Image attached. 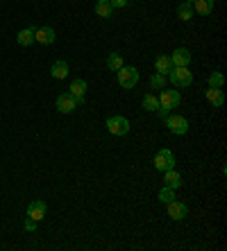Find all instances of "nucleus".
I'll return each mask as SVG.
<instances>
[{
	"label": "nucleus",
	"instance_id": "1",
	"mask_svg": "<svg viewBox=\"0 0 227 251\" xmlns=\"http://www.w3.org/2000/svg\"><path fill=\"white\" fill-rule=\"evenodd\" d=\"M168 79L177 88H186L193 84V73L189 70V66H173L170 73H168Z\"/></svg>",
	"mask_w": 227,
	"mask_h": 251
},
{
	"label": "nucleus",
	"instance_id": "2",
	"mask_svg": "<svg viewBox=\"0 0 227 251\" xmlns=\"http://www.w3.org/2000/svg\"><path fill=\"white\" fill-rule=\"evenodd\" d=\"M118 73V84L123 88H134L139 82V70L134 66H123V68L116 70Z\"/></svg>",
	"mask_w": 227,
	"mask_h": 251
},
{
	"label": "nucleus",
	"instance_id": "3",
	"mask_svg": "<svg viewBox=\"0 0 227 251\" xmlns=\"http://www.w3.org/2000/svg\"><path fill=\"white\" fill-rule=\"evenodd\" d=\"M155 168L159 172H166V170H173L175 168V154L170 150H159L155 156Z\"/></svg>",
	"mask_w": 227,
	"mask_h": 251
},
{
	"label": "nucleus",
	"instance_id": "4",
	"mask_svg": "<svg viewBox=\"0 0 227 251\" xmlns=\"http://www.w3.org/2000/svg\"><path fill=\"white\" fill-rule=\"evenodd\" d=\"M107 129L114 136H125L127 131H130V120L123 116H112L107 120Z\"/></svg>",
	"mask_w": 227,
	"mask_h": 251
},
{
	"label": "nucleus",
	"instance_id": "5",
	"mask_svg": "<svg viewBox=\"0 0 227 251\" xmlns=\"http://www.w3.org/2000/svg\"><path fill=\"white\" fill-rule=\"evenodd\" d=\"M166 127L170 129L173 134L184 136L186 131H189V120H186L184 116H168L166 118Z\"/></svg>",
	"mask_w": 227,
	"mask_h": 251
},
{
	"label": "nucleus",
	"instance_id": "6",
	"mask_svg": "<svg viewBox=\"0 0 227 251\" xmlns=\"http://www.w3.org/2000/svg\"><path fill=\"white\" fill-rule=\"evenodd\" d=\"M55 106H57L59 113H73L78 109V102H75V98H73L71 93H61L59 98H57V102H55Z\"/></svg>",
	"mask_w": 227,
	"mask_h": 251
},
{
	"label": "nucleus",
	"instance_id": "7",
	"mask_svg": "<svg viewBox=\"0 0 227 251\" xmlns=\"http://www.w3.org/2000/svg\"><path fill=\"white\" fill-rule=\"evenodd\" d=\"M68 93L75 98L78 106H82L84 102H86V82H84V79H73V82H71V91H68Z\"/></svg>",
	"mask_w": 227,
	"mask_h": 251
},
{
	"label": "nucleus",
	"instance_id": "8",
	"mask_svg": "<svg viewBox=\"0 0 227 251\" xmlns=\"http://www.w3.org/2000/svg\"><path fill=\"white\" fill-rule=\"evenodd\" d=\"M168 217L170 220H175V222H179V220H184L186 213H189V208H186V204H182V201H177V199H173V201H168Z\"/></svg>",
	"mask_w": 227,
	"mask_h": 251
},
{
	"label": "nucleus",
	"instance_id": "9",
	"mask_svg": "<svg viewBox=\"0 0 227 251\" xmlns=\"http://www.w3.org/2000/svg\"><path fill=\"white\" fill-rule=\"evenodd\" d=\"M179 102H182L179 91H162V95H159V104L168 106V109H177Z\"/></svg>",
	"mask_w": 227,
	"mask_h": 251
},
{
	"label": "nucleus",
	"instance_id": "10",
	"mask_svg": "<svg viewBox=\"0 0 227 251\" xmlns=\"http://www.w3.org/2000/svg\"><path fill=\"white\" fill-rule=\"evenodd\" d=\"M28 217H32L34 222H41L43 217H46V201H41V199H34V201L28 206Z\"/></svg>",
	"mask_w": 227,
	"mask_h": 251
},
{
	"label": "nucleus",
	"instance_id": "11",
	"mask_svg": "<svg viewBox=\"0 0 227 251\" xmlns=\"http://www.w3.org/2000/svg\"><path fill=\"white\" fill-rule=\"evenodd\" d=\"M34 41L43 43V46H50V43H55V29L48 27V25H43V27L34 29Z\"/></svg>",
	"mask_w": 227,
	"mask_h": 251
},
{
	"label": "nucleus",
	"instance_id": "12",
	"mask_svg": "<svg viewBox=\"0 0 227 251\" xmlns=\"http://www.w3.org/2000/svg\"><path fill=\"white\" fill-rule=\"evenodd\" d=\"M170 61H173V66H189L191 64V52H189L186 48H177V50L170 54Z\"/></svg>",
	"mask_w": 227,
	"mask_h": 251
},
{
	"label": "nucleus",
	"instance_id": "13",
	"mask_svg": "<svg viewBox=\"0 0 227 251\" xmlns=\"http://www.w3.org/2000/svg\"><path fill=\"white\" fill-rule=\"evenodd\" d=\"M50 75L55 79H66L68 77V64H66L64 59H57L53 66H50Z\"/></svg>",
	"mask_w": 227,
	"mask_h": 251
},
{
	"label": "nucleus",
	"instance_id": "14",
	"mask_svg": "<svg viewBox=\"0 0 227 251\" xmlns=\"http://www.w3.org/2000/svg\"><path fill=\"white\" fill-rule=\"evenodd\" d=\"M164 186H168V188H173V190H177L179 186H182V176H179V172L177 170H166L164 172Z\"/></svg>",
	"mask_w": 227,
	"mask_h": 251
},
{
	"label": "nucleus",
	"instance_id": "15",
	"mask_svg": "<svg viewBox=\"0 0 227 251\" xmlns=\"http://www.w3.org/2000/svg\"><path fill=\"white\" fill-rule=\"evenodd\" d=\"M191 7H193V12L200 14V16H209L214 12V0H196Z\"/></svg>",
	"mask_w": 227,
	"mask_h": 251
},
{
	"label": "nucleus",
	"instance_id": "16",
	"mask_svg": "<svg viewBox=\"0 0 227 251\" xmlns=\"http://www.w3.org/2000/svg\"><path fill=\"white\" fill-rule=\"evenodd\" d=\"M155 68H157V73L166 75V73H170V68H173V61H170L168 54H159V57L155 59Z\"/></svg>",
	"mask_w": 227,
	"mask_h": 251
},
{
	"label": "nucleus",
	"instance_id": "17",
	"mask_svg": "<svg viewBox=\"0 0 227 251\" xmlns=\"http://www.w3.org/2000/svg\"><path fill=\"white\" fill-rule=\"evenodd\" d=\"M34 29H36V27H25V29H21V32L16 34L18 46H32V41H34Z\"/></svg>",
	"mask_w": 227,
	"mask_h": 251
},
{
	"label": "nucleus",
	"instance_id": "18",
	"mask_svg": "<svg viewBox=\"0 0 227 251\" xmlns=\"http://www.w3.org/2000/svg\"><path fill=\"white\" fill-rule=\"evenodd\" d=\"M207 100H209V102L216 106V109L225 104V95H223L221 88H211V86H209V91H207Z\"/></svg>",
	"mask_w": 227,
	"mask_h": 251
},
{
	"label": "nucleus",
	"instance_id": "19",
	"mask_svg": "<svg viewBox=\"0 0 227 251\" xmlns=\"http://www.w3.org/2000/svg\"><path fill=\"white\" fill-rule=\"evenodd\" d=\"M177 16H179V21H191L193 18V7L189 5V2H182V5L177 7Z\"/></svg>",
	"mask_w": 227,
	"mask_h": 251
},
{
	"label": "nucleus",
	"instance_id": "20",
	"mask_svg": "<svg viewBox=\"0 0 227 251\" xmlns=\"http://www.w3.org/2000/svg\"><path fill=\"white\" fill-rule=\"evenodd\" d=\"M112 12H114V9H112V5H109L107 0H98V5H96V14H98V16H100V18H109V16H112Z\"/></svg>",
	"mask_w": 227,
	"mask_h": 251
},
{
	"label": "nucleus",
	"instance_id": "21",
	"mask_svg": "<svg viewBox=\"0 0 227 251\" xmlns=\"http://www.w3.org/2000/svg\"><path fill=\"white\" fill-rule=\"evenodd\" d=\"M107 68L109 70H118V68H123V57H120L118 52H112L107 57Z\"/></svg>",
	"mask_w": 227,
	"mask_h": 251
},
{
	"label": "nucleus",
	"instance_id": "22",
	"mask_svg": "<svg viewBox=\"0 0 227 251\" xmlns=\"http://www.w3.org/2000/svg\"><path fill=\"white\" fill-rule=\"evenodd\" d=\"M143 109L145 111H157V109H159V100H157L152 93L143 95Z\"/></svg>",
	"mask_w": 227,
	"mask_h": 251
},
{
	"label": "nucleus",
	"instance_id": "23",
	"mask_svg": "<svg viewBox=\"0 0 227 251\" xmlns=\"http://www.w3.org/2000/svg\"><path fill=\"white\" fill-rule=\"evenodd\" d=\"M150 86L155 88V91H162V88L166 86V75H162V73H155V75L150 77Z\"/></svg>",
	"mask_w": 227,
	"mask_h": 251
},
{
	"label": "nucleus",
	"instance_id": "24",
	"mask_svg": "<svg viewBox=\"0 0 227 251\" xmlns=\"http://www.w3.org/2000/svg\"><path fill=\"white\" fill-rule=\"evenodd\" d=\"M223 84H225V77H223V73L214 70V73L209 75V86L211 88H223Z\"/></svg>",
	"mask_w": 227,
	"mask_h": 251
},
{
	"label": "nucleus",
	"instance_id": "25",
	"mask_svg": "<svg viewBox=\"0 0 227 251\" xmlns=\"http://www.w3.org/2000/svg\"><path fill=\"white\" fill-rule=\"evenodd\" d=\"M173 199H175V190H173V188L164 186L162 190H159V201H164V204H168V201H173Z\"/></svg>",
	"mask_w": 227,
	"mask_h": 251
},
{
	"label": "nucleus",
	"instance_id": "26",
	"mask_svg": "<svg viewBox=\"0 0 227 251\" xmlns=\"http://www.w3.org/2000/svg\"><path fill=\"white\" fill-rule=\"evenodd\" d=\"M107 2L112 5V9H123V7H127L130 0H107Z\"/></svg>",
	"mask_w": 227,
	"mask_h": 251
},
{
	"label": "nucleus",
	"instance_id": "27",
	"mask_svg": "<svg viewBox=\"0 0 227 251\" xmlns=\"http://www.w3.org/2000/svg\"><path fill=\"white\" fill-rule=\"evenodd\" d=\"M23 228H25V231H36V222L32 220V217H28V220H25V224H23Z\"/></svg>",
	"mask_w": 227,
	"mask_h": 251
},
{
	"label": "nucleus",
	"instance_id": "28",
	"mask_svg": "<svg viewBox=\"0 0 227 251\" xmlns=\"http://www.w3.org/2000/svg\"><path fill=\"white\" fill-rule=\"evenodd\" d=\"M157 111H159V118H164V120L170 116V109H168V106H162V104H159V109H157Z\"/></svg>",
	"mask_w": 227,
	"mask_h": 251
},
{
	"label": "nucleus",
	"instance_id": "29",
	"mask_svg": "<svg viewBox=\"0 0 227 251\" xmlns=\"http://www.w3.org/2000/svg\"><path fill=\"white\" fill-rule=\"evenodd\" d=\"M184 2H189V5H193V2H196V0H184Z\"/></svg>",
	"mask_w": 227,
	"mask_h": 251
}]
</instances>
